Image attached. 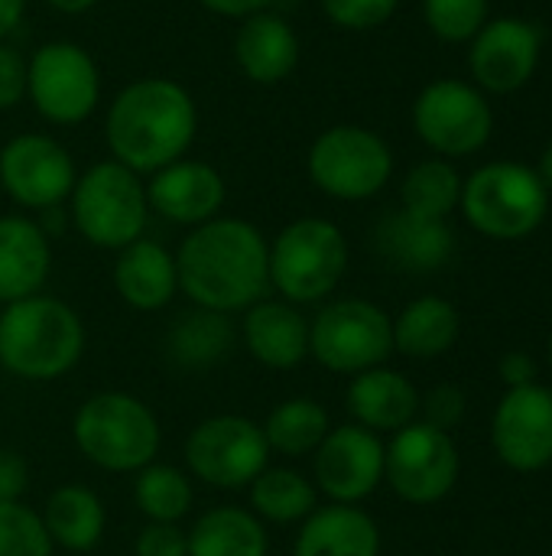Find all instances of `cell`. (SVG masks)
<instances>
[{"mask_svg": "<svg viewBox=\"0 0 552 556\" xmlns=\"http://www.w3.org/2000/svg\"><path fill=\"white\" fill-rule=\"evenodd\" d=\"M377 251L400 270L429 274L449 264L455 238L446 218H426L400 208L384 215V222L377 225Z\"/></svg>", "mask_w": 552, "mask_h": 556, "instance_id": "obj_20", "label": "cell"}, {"mask_svg": "<svg viewBox=\"0 0 552 556\" xmlns=\"http://www.w3.org/2000/svg\"><path fill=\"white\" fill-rule=\"evenodd\" d=\"M534 375H537V365L527 352H508L501 358V378L508 388H524V384H534Z\"/></svg>", "mask_w": 552, "mask_h": 556, "instance_id": "obj_41", "label": "cell"}, {"mask_svg": "<svg viewBox=\"0 0 552 556\" xmlns=\"http://www.w3.org/2000/svg\"><path fill=\"white\" fill-rule=\"evenodd\" d=\"M462 212L475 231L495 241L534 235L550 212V189L524 163H488L462 182Z\"/></svg>", "mask_w": 552, "mask_h": 556, "instance_id": "obj_5", "label": "cell"}, {"mask_svg": "<svg viewBox=\"0 0 552 556\" xmlns=\"http://www.w3.org/2000/svg\"><path fill=\"white\" fill-rule=\"evenodd\" d=\"M429 29L446 42H468L488 23V0H423Z\"/></svg>", "mask_w": 552, "mask_h": 556, "instance_id": "obj_35", "label": "cell"}, {"mask_svg": "<svg viewBox=\"0 0 552 556\" xmlns=\"http://www.w3.org/2000/svg\"><path fill=\"white\" fill-rule=\"evenodd\" d=\"M540 46L543 36L530 20L501 16L485 23L475 33L468 52V68L475 75V85L491 94H511L524 88L540 65Z\"/></svg>", "mask_w": 552, "mask_h": 556, "instance_id": "obj_16", "label": "cell"}, {"mask_svg": "<svg viewBox=\"0 0 552 556\" xmlns=\"http://www.w3.org/2000/svg\"><path fill=\"white\" fill-rule=\"evenodd\" d=\"M234 59L241 72L257 85H277L296 72L299 36L296 29L270 10L244 16L234 36Z\"/></svg>", "mask_w": 552, "mask_h": 556, "instance_id": "obj_23", "label": "cell"}, {"mask_svg": "<svg viewBox=\"0 0 552 556\" xmlns=\"http://www.w3.org/2000/svg\"><path fill=\"white\" fill-rule=\"evenodd\" d=\"M114 290L137 313H156L172 303L179 293L176 254L150 238H137L133 244L117 251L114 261Z\"/></svg>", "mask_w": 552, "mask_h": 556, "instance_id": "obj_21", "label": "cell"}, {"mask_svg": "<svg viewBox=\"0 0 552 556\" xmlns=\"http://www.w3.org/2000/svg\"><path fill=\"white\" fill-rule=\"evenodd\" d=\"M26 78H29L26 59L13 46L0 42V111H10L26 98Z\"/></svg>", "mask_w": 552, "mask_h": 556, "instance_id": "obj_39", "label": "cell"}, {"mask_svg": "<svg viewBox=\"0 0 552 556\" xmlns=\"http://www.w3.org/2000/svg\"><path fill=\"white\" fill-rule=\"evenodd\" d=\"M384 479L407 505H436L455 489L459 450L446 430L413 420L384 446Z\"/></svg>", "mask_w": 552, "mask_h": 556, "instance_id": "obj_13", "label": "cell"}, {"mask_svg": "<svg viewBox=\"0 0 552 556\" xmlns=\"http://www.w3.org/2000/svg\"><path fill=\"white\" fill-rule=\"evenodd\" d=\"M309 355L335 375L381 368L394 355V319L368 300H335L309 323Z\"/></svg>", "mask_w": 552, "mask_h": 556, "instance_id": "obj_9", "label": "cell"}, {"mask_svg": "<svg viewBox=\"0 0 552 556\" xmlns=\"http://www.w3.org/2000/svg\"><path fill=\"white\" fill-rule=\"evenodd\" d=\"M241 339L247 355L273 371H290L309 358V319L286 300H257L244 309Z\"/></svg>", "mask_w": 552, "mask_h": 556, "instance_id": "obj_19", "label": "cell"}, {"mask_svg": "<svg viewBox=\"0 0 552 556\" xmlns=\"http://www.w3.org/2000/svg\"><path fill=\"white\" fill-rule=\"evenodd\" d=\"M198 3L218 16H241V20L270 7V0H198Z\"/></svg>", "mask_w": 552, "mask_h": 556, "instance_id": "obj_42", "label": "cell"}, {"mask_svg": "<svg viewBox=\"0 0 552 556\" xmlns=\"http://www.w3.org/2000/svg\"><path fill=\"white\" fill-rule=\"evenodd\" d=\"M0 556H52L42 518L23 502H0Z\"/></svg>", "mask_w": 552, "mask_h": 556, "instance_id": "obj_34", "label": "cell"}, {"mask_svg": "<svg viewBox=\"0 0 552 556\" xmlns=\"http://www.w3.org/2000/svg\"><path fill=\"white\" fill-rule=\"evenodd\" d=\"M495 453L517 472H537L552 463V391L543 384L508 388L491 427Z\"/></svg>", "mask_w": 552, "mask_h": 556, "instance_id": "obj_17", "label": "cell"}, {"mask_svg": "<svg viewBox=\"0 0 552 556\" xmlns=\"http://www.w3.org/2000/svg\"><path fill=\"white\" fill-rule=\"evenodd\" d=\"M293 556H381V531L358 505H325L303 521Z\"/></svg>", "mask_w": 552, "mask_h": 556, "instance_id": "obj_25", "label": "cell"}, {"mask_svg": "<svg viewBox=\"0 0 552 556\" xmlns=\"http://www.w3.org/2000/svg\"><path fill=\"white\" fill-rule=\"evenodd\" d=\"M348 270V241L329 218H296L270 244V287L293 306L322 303Z\"/></svg>", "mask_w": 552, "mask_h": 556, "instance_id": "obj_6", "label": "cell"}, {"mask_svg": "<svg viewBox=\"0 0 552 556\" xmlns=\"http://www.w3.org/2000/svg\"><path fill=\"white\" fill-rule=\"evenodd\" d=\"M29 485V466L20 453L0 450V502H20Z\"/></svg>", "mask_w": 552, "mask_h": 556, "instance_id": "obj_40", "label": "cell"}, {"mask_svg": "<svg viewBox=\"0 0 552 556\" xmlns=\"http://www.w3.org/2000/svg\"><path fill=\"white\" fill-rule=\"evenodd\" d=\"M72 440L91 466L133 476L156 459L163 430L140 397L127 391H101L75 410Z\"/></svg>", "mask_w": 552, "mask_h": 556, "instance_id": "obj_4", "label": "cell"}, {"mask_svg": "<svg viewBox=\"0 0 552 556\" xmlns=\"http://www.w3.org/2000/svg\"><path fill=\"white\" fill-rule=\"evenodd\" d=\"M189 556H267L270 538L251 508L218 505L205 511L189 531Z\"/></svg>", "mask_w": 552, "mask_h": 556, "instance_id": "obj_27", "label": "cell"}, {"mask_svg": "<svg viewBox=\"0 0 552 556\" xmlns=\"http://www.w3.org/2000/svg\"><path fill=\"white\" fill-rule=\"evenodd\" d=\"M75 179V160L55 137L20 134L0 150V186L23 208L46 212L62 205Z\"/></svg>", "mask_w": 552, "mask_h": 556, "instance_id": "obj_14", "label": "cell"}, {"mask_svg": "<svg viewBox=\"0 0 552 556\" xmlns=\"http://www.w3.org/2000/svg\"><path fill=\"white\" fill-rule=\"evenodd\" d=\"M23 10H26V0H0V39L16 29V23L23 20Z\"/></svg>", "mask_w": 552, "mask_h": 556, "instance_id": "obj_43", "label": "cell"}, {"mask_svg": "<svg viewBox=\"0 0 552 556\" xmlns=\"http://www.w3.org/2000/svg\"><path fill=\"white\" fill-rule=\"evenodd\" d=\"M224 179L211 163L202 160H176L150 176L146 186V205L159 212L166 222L198 228L211 218H218L224 205Z\"/></svg>", "mask_w": 552, "mask_h": 556, "instance_id": "obj_18", "label": "cell"}, {"mask_svg": "<svg viewBox=\"0 0 552 556\" xmlns=\"http://www.w3.org/2000/svg\"><path fill=\"white\" fill-rule=\"evenodd\" d=\"M537 176L543 179V186L552 192V143L543 150V156H540V169H537Z\"/></svg>", "mask_w": 552, "mask_h": 556, "instance_id": "obj_45", "label": "cell"}, {"mask_svg": "<svg viewBox=\"0 0 552 556\" xmlns=\"http://www.w3.org/2000/svg\"><path fill=\"white\" fill-rule=\"evenodd\" d=\"M309 179L332 199L361 202L377 195L394 176L387 140L361 124H335L316 137L306 160Z\"/></svg>", "mask_w": 552, "mask_h": 556, "instance_id": "obj_8", "label": "cell"}, {"mask_svg": "<svg viewBox=\"0 0 552 556\" xmlns=\"http://www.w3.org/2000/svg\"><path fill=\"white\" fill-rule=\"evenodd\" d=\"M49 7H55L59 13H85V10H91L98 0H46Z\"/></svg>", "mask_w": 552, "mask_h": 556, "instance_id": "obj_44", "label": "cell"}, {"mask_svg": "<svg viewBox=\"0 0 552 556\" xmlns=\"http://www.w3.org/2000/svg\"><path fill=\"white\" fill-rule=\"evenodd\" d=\"M234 342V326L224 313L215 309H192L189 316H179L176 326L169 329L166 352L179 368H211L218 365Z\"/></svg>", "mask_w": 552, "mask_h": 556, "instance_id": "obj_30", "label": "cell"}, {"mask_svg": "<svg viewBox=\"0 0 552 556\" xmlns=\"http://www.w3.org/2000/svg\"><path fill=\"white\" fill-rule=\"evenodd\" d=\"M270 463V446L257 420L218 414L192 427L185 440V466L211 489H247Z\"/></svg>", "mask_w": 552, "mask_h": 556, "instance_id": "obj_10", "label": "cell"}, {"mask_svg": "<svg viewBox=\"0 0 552 556\" xmlns=\"http://www.w3.org/2000/svg\"><path fill=\"white\" fill-rule=\"evenodd\" d=\"M42 525L52 538V547L72 551V554H88L101 544L104 538V505L88 485H62L46 498L42 508Z\"/></svg>", "mask_w": 552, "mask_h": 556, "instance_id": "obj_26", "label": "cell"}, {"mask_svg": "<svg viewBox=\"0 0 552 556\" xmlns=\"http://www.w3.org/2000/svg\"><path fill=\"white\" fill-rule=\"evenodd\" d=\"M550 365H552V336H550Z\"/></svg>", "mask_w": 552, "mask_h": 556, "instance_id": "obj_46", "label": "cell"}, {"mask_svg": "<svg viewBox=\"0 0 552 556\" xmlns=\"http://www.w3.org/2000/svg\"><path fill=\"white\" fill-rule=\"evenodd\" d=\"M413 127L420 140L442 156L478 153L495 130V111L478 85L439 78L413 101Z\"/></svg>", "mask_w": 552, "mask_h": 556, "instance_id": "obj_12", "label": "cell"}, {"mask_svg": "<svg viewBox=\"0 0 552 556\" xmlns=\"http://www.w3.org/2000/svg\"><path fill=\"white\" fill-rule=\"evenodd\" d=\"M420 410L426 417L423 424L449 433L465 417V394L459 388H452V384H439L426 397H420Z\"/></svg>", "mask_w": 552, "mask_h": 556, "instance_id": "obj_37", "label": "cell"}, {"mask_svg": "<svg viewBox=\"0 0 552 556\" xmlns=\"http://www.w3.org/2000/svg\"><path fill=\"white\" fill-rule=\"evenodd\" d=\"M348 410L355 424L371 433H397L416 420L420 394L400 371H390L381 365L351 378Z\"/></svg>", "mask_w": 552, "mask_h": 556, "instance_id": "obj_24", "label": "cell"}, {"mask_svg": "<svg viewBox=\"0 0 552 556\" xmlns=\"http://www.w3.org/2000/svg\"><path fill=\"white\" fill-rule=\"evenodd\" d=\"M459 339V309L442 296H420L394 319V352L407 358H439Z\"/></svg>", "mask_w": 552, "mask_h": 556, "instance_id": "obj_28", "label": "cell"}, {"mask_svg": "<svg viewBox=\"0 0 552 556\" xmlns=\"http://www.w3.org/2000/svg\"><path fill=\"white\" fill-rule=\"evenodd\" d=\"M260 430H264V440H267L270 453L303 459V456L319 450V443L329 437L332 424H329V410L319 401L290 397V401L277 404L267 414Z\"/></svg>", "mask_w": 552, "mask_h": 556, "instance_id": "obj_31", "label": "cell"}, {"mask_svg": "<svg viewBox=\"0 0 552 556\" xmlns=\"http://www.w3.org/2000/svg\"><path fill=\"white\" fill-rule=\"evenodd\" d=\"M403 208L426 218H449L462 202V176L449 160H423L403 179Z\"/></svg>", "mask_w": 552, "mask_h": 556, "instance_id": "obj_33", "label": "cell"}, {"mask_svg": "<svg viewBox=\"0 0 552 556\" xmlns=\"http://www.w3.org/2000/svg\"><path fill=\"white\" fill-rule=\"evenodd\" d=\"M137 556H189V538L179 525L146 521V528L133 541Z\"/></svg>", "mask_w": 552, "mask_h": 556, "instance_id": "obj_38", "label": "cell"}, {"mask_svg": "<svg viewBox=\"0 0 552 556\" xmlns=\"http://www.w3.org/2000/svg\"><path fill=\"white\" fill-rule=\"evenodd\" d=\"M251 511L264 525H303L319 505H316V485L286 466H267L251 485Z\"/></svg>", "mask_w": 552, "mask_h": 556, "instance_id": "obj_29", "label": "cell"}, {"mask_svg": "<svg viewBox=\"0 0 552 556\" xmlns=\"http://www.w3.org/2000/svg\"><path fill=\"white\" fill-rule=\"evenodd\" d=\"M312 469L316 492L332 498V505H358L384 479V443L358 424L332 427L316 450Z\"/></svg>", "mask_w": 552, "mask_h": 556, "instance_id": "obj_15", "label": "cell"}, {"mask_svg": "<svg viewBox=\"0 0 552 556\" xmlns=\"http://www.w3.org/2000/svg\"><path fill=\"white\" fill-rule=\"evenodd\" d=\"M400 0H322L325 16L351 33H364V29H377L384 26Z\"/></svg>", "mask_w": 552, "mask_h": 556, "instance_id": "obj_36", "label": "cell"}, {"mask_svg": "<svg viewBox=\"0 0 552 556\" xmlns=\"http://www.w3.org/2000/svg\"><path fill=\"white\" fill-rule=\"evenodd\" d=\"M198 130V111L185 85L150 75L120 88L107 108V147L127 169L156 173L185 156Z\"/></svg>", "mask_w": 552, "mask_h": 556, "instance_id": "obj_2", "label": "cell"}, {"mask_svg": "<svg viewBox=\"0 0 552 556\" xmlns=\"http://www.w3.org/2000/svg\"><path fill=\"white\" fill-rule=\"evenodd\" d=\"M26 94L52 124H81L101 101V72L88 49L68 39L46 42L33 52Z\"/></svg>", "mask_w": 552, "mask_h": 556, "instance_id": "obj_11", "label": "cell"}, {"mask_svg": "<svg viewBox=\"0 0 552 556\" xmlns=\"http://www.w3.org/2000/svg\"><path fill=\"white\" fill-rule=\"evenodd\" d=\"M68 212L81 238L104 251H120L143 238L146 228V186L117 160L94 163L75 179Z\"/></svg>", "mask_w": 552, "mask_h": 556, "instance_id": "obj_7", "label": "cell"}, {"mask_svg": "<svg viewBox=\"0 0 552 556\" xmlns=\"http://www.w3.org/2000/svg\"><path fill=\"white\" fill-rule=\"evenodd\" d=\"M52 270L49 235L23 215H0V303L36 296Z\"/></svg>", "mask_w": 552, "mask_h": 556, "instance_id": "obj_22", "label": "cell"}, {"mask_svg": "<svg viewBox=\"0 0 552 556\" xmlns=\"http://www.w3.org/2000/svg\"><path fill=\"white\" fill-rule=\"evenodd\" d=\"M85 355L81 316L55 296H26L0 313V365L20 381L65 378Z\"/></svg>", "mask_w": 552, "mask_h": 556, "instance_id": "obj_3", "label": "cell"}, {"mask_svg": "<svg viewBox=\"0 0 552 556\" xmlns=\"http://www.w3.org/2000/svg\"><path fill=\"white\" fill-rule=\"evenodd\" d=\"M133 502L146 521L179 525L192 511V482L169 463H150L133 472Z\"/></svg>", "mask_w": 552, "mask_h": 556, "instance_id": "obj_32", "label": "cell"}, {"mask_svg": "<svg viewBox=\"0 0 552 556\" xmlns=\"http://www.w3.org/2000/svg\"><path fill=\"white\" fill-rule=\"evenodd\" d=\"M179 290L215 313H244L270 290V244L244 218H211L176 251Z\"/></svg>", "mask_w": 552, "mask_h": 556, "instance_id": "obj_1", "label": "cell"}]
</instances>
